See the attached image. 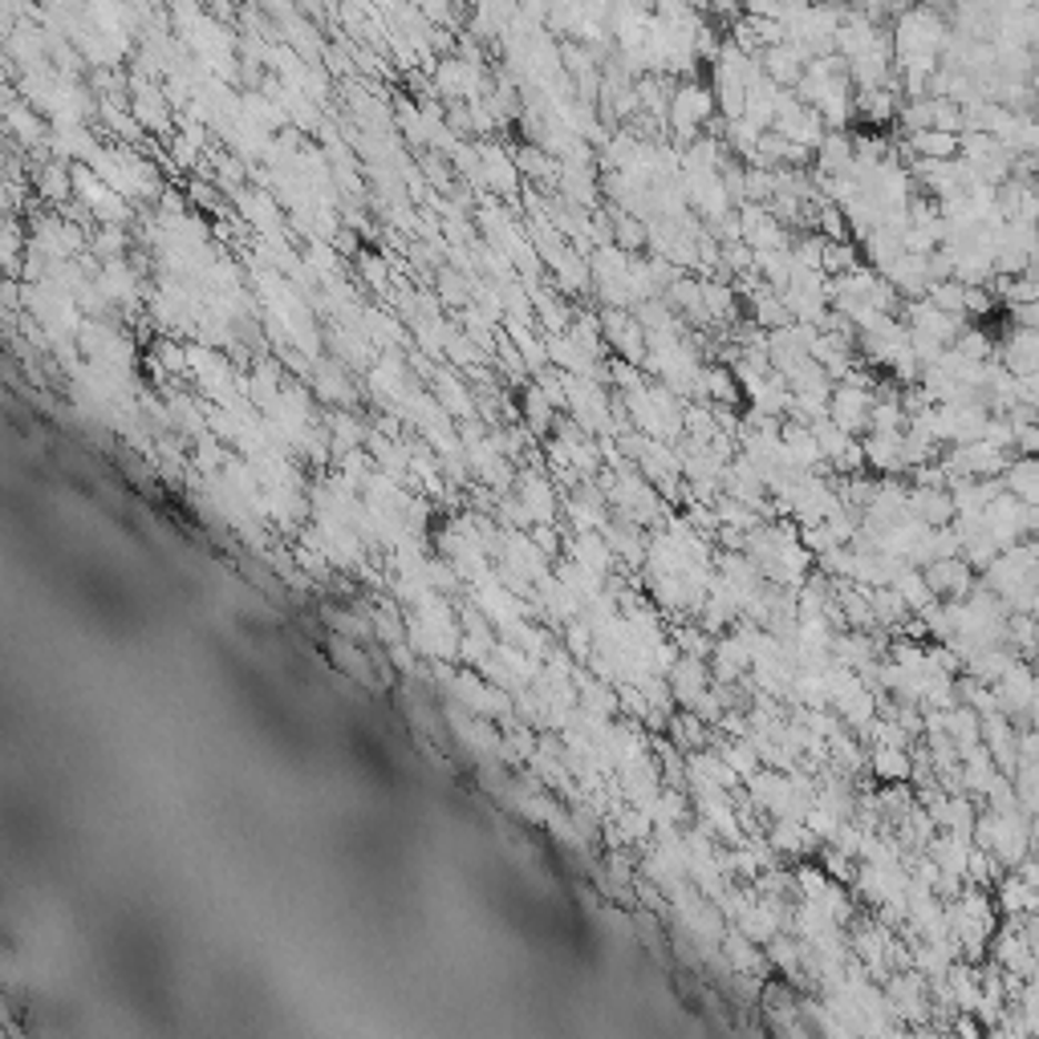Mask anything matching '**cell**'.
Wrapping results in <instances>:
<instances>
[{
    "mask_svg": "<svg viewBox=\"0 0 1039 1039\" xmlns=\"http://www.w3.org/2000/svg\"><path fill=\"white\" fill-rule=\"evenodd\" d=\"M707 686H710V670L703 658H686L683 654V658L670 666V698H678L683 707H690Z\"/></svg>",
    "mask_w": 1039,
    "mask_h": 1039,
    "instance_id": "cell-6",
    "label": "cell"
},
{
    "mask_svg": "<svg viewBox=\"0 0 1039 1039\" xmlns=\"http://www.w3.org/2000/svg\"><path fill=\"white\" fill-rule=\"evenodd\" d=\"M999 906H1003L1007 918H1019V914H1036V886L1019 881L1011 869L999 877Z\"/></svg>",
    "mask_w": 1039,
    "mask_h": 1039,
    "instance_id": "cell-11",
    "label": "cell"
},
{
    "mask_svg": "<svg viewBox=\"0 0 1039 1039\" xmlns=\"http://www.w3.org/2000/svg\"><path fill=\"white\" fill-rule=\"evenodd\" d=\"M906 147L914 159H955L958 134H950V130H909Z\"/></svg>",
    "mask_w": 1039,
    "mask_h": 1039,
    "instance_id": "cell-9",
    "label": "cell"
},
{
    "mask_svg": "<svg viewBox=\"0 0 1039 1039\" xmlns=\"http://www.w3.org/2000/svg\"><path fill=\"white\" fill-rule=\"evenodd\" d=\"M520 504L528 508L532 524H541V528H548L556 520V496H553V484L544 480V475L528 472L520 475Z\"/></svg>",
    "mask_w": 1039,
    "mask_h": 1039,
    "instance_id": "cell-7",
    "label": "cell"
},
{
    "mask_svg": "<svg viewBox=\"0 0 1039 1039\" xmlns=\"http://www.w3.org/2000/svg\"><path fill=\"white\" fill-rule=\"evenodd\" d=\"M999 484H1003V492H1011L1016 500H1023V504H1036L1039 500V463L1036 455H1011L1003 467V475H999Z\"/></svg>",
    "mask_w": 1039,
    "mask_h": 1039,
    "instance_id": "cell-8",
    "label": "cell"
},
{
    "mask_svg": "<svg viewBox=\"0 0 1039 1039\" xmlns=\"http://www.w3.org/2000/svg\"><path fill=\"white\" fill-rule=\"evenodd\" d=\"M804 65H808V58H804V53L791 46V41H779V46L759 49V70H764V78H768V82H776L779 90H788V85L800 82Z\"/></svg>",
    "mask_w": 1039,
    "mask_h": 1039,
    "instance_id": "cell-3",
    "label": "cell"
},
{
    "mask_svg": "<svg viewBox=\"0 0 1039 1039\" xmlns=\"http://www.w3.org/2000/svg\"><path fill=\"white\" fill-rule=\"evenodd\" d=\"M921 577H926V585H930L938 602H958V597H967L975 589V568L962 556H942V561L921 565Z\"/></svg>",
    "mask_w": 1039,
    "mask_h": 1039,
    "instance_id": "cell-2",
    "label": "cell"
},
{
    "mask_svg": "<svg viewBox=\"0 0 1039 1039\" xmlns=\"http://www.w3.org/2000/svg\"><path fill=\"white\" fill-rule=\"evenodd\" d=\"M906 508H909V516L921 520V524H930V528L955 520V504H950V492H946V487H914L909 484Z\"/></svg>",
    "mask_w": 1039,
    "mask_h": 1039,
    "instance_id": "cell-4",
    "label": "cell"
},
{
    "mask_svg": "<svg viewBox=\"0 0 1039 1039\" xmlns=\"http://www.w3.org/2000/svg\"><path fill=\"white\" fill-rule=\"evenodd\" d=\"M573 561L585 565V568H593V573H602V577L614 568V553H609V544L602 541V532L597 528H585L577 541H573Z\"/></svg>",
    "mask_w": 1039,
    "mask_h": 1039,
    "instance_id": "cell-10",
    "label": "cell"
},
{
    "mask_svg": "<svg viewBox=\"0 0 1039 1039\" xmlns=\"http://www.w3.org/2000/svg\"><path fill=\"white\" fill-rule=\"evenodd\" d=\"M768 845L779 853V857H804V853H816L820 840L808 833L800 816H776V825L768 833Z\"/></svg>",
    "mask_w": 1039,
    "mask_h": 1039,
    "instance_id": "cell-5",
    "label": "cell"
},
{
    "mask_svg": "<svg viewBox=\"0 0 1039 1039\" xmlns=\"http://www.w3.org/2000/svg\"><path fill=\"white\" fill-rule=\"evenodd\" d=\"M715 119V94L707 85L683 82L674 85L670 98H666V122H670L683 139H698V130Z\"/></svg>",
    "mask_w": 1039,
    "mask_h": 1039,
    "instance_id": "cell-1",
    "label": "cell"
}]
</instances>
